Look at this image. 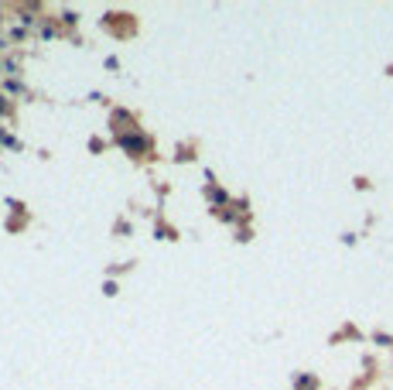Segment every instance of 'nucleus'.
Returning <instances> with one entry per match:
<instances>
[{"instance_id": "obj_1", "label": "nucleus", "mask_w": 393, "mask_h": 390, "mask_svg": "<svg viewBox=\"0 0 393 390\" xmlns=\"http://www.w3.org/2000/svg\"><path fill=\"white\" fill-rule=\"evenodd\" d=\"M124 148H127V151H144L147 140H144V137H124Z\"/></svg>"}, {"instance_id": "obj_2", "label": "nucleus", "mask_w": 393, "mask_h": 390, "mask_svg": "<svg viewBox=\"0 0 393 390\" xmlns=\"http://www.w3.org/2000/svg\"><path fill=\"white\" fill-rule=\"evenodd\" d=\"M0 113H7V103H4V96H0Z\"/></svg>"}]
</instances>
